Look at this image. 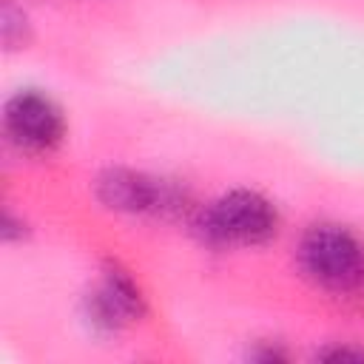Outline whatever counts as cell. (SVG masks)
<instances>
[{
  "label": "cell",
  "mask_w": 364,
  "mask_h": 364,
  "mask_svg": "<svg viewBox=\"0 0 364 364\" xmlns=\"http://www.w3.org/2000/svg\"><path fill=\"white\" fill-rule=\"evenodd\" d=\"M193 236L208 247H262L279 233L276 205L250 188H236L199 205L188 219Z\"/></svg>",
  "instance_id": "6da1fadb"
},
{
  "label": "cell",
  "mask_w": 364,
  "mask_h": 364,
  "mask_svg": "<svg viewBox=\"0 0 364 364\" xmlns=\"http://www.w3.org/2000/svg\"><path fill=\"white\" fill-rule=\"evenodd\" d=\"M94 196L102 208L125 216L156 219H191L199 208L182 182L134 171L125 165H108L94 176Z\"/></svg>",
  "instance_id": "7a4b0ae2"
},
{
  "label": "cell",
  "mask_w": 364,
  "mask_h": 364,
  "mask_svg": "<svg viewBox=\"0 0 364 364\" xmlns=\"http://www.w3.org/2000/svg\"><path fill=\"white\" fill-rule=\"evenodd\" d=\"M296 256L304 276L330 293H353L364 284V242L344 225L307 228Z\"/></svg>",
  "instance_id": "3957f363"
},
{
  "label": "cell",
  "mask_w": 364,
  "mask_h": 364,
  "mask_svg": "<svg viewBox=\"0 0 364 364\" xmlns=\"http://www.w3.org/2000/svg\"><path fill=\"white\" fill-rule=\"evenodd\" d=\"M3 131L9 142L26 154H51L65 139V117L48 94L26 88L6 100Z\"/></svg>",
  "instance_id": "277c9868"
},
{
  "label": "cell",
  "mask_w": 364,
  "mask_h": 364,
  "mask_svg": "<svg viewBox=\"0 0 364 364\" xmlns=\"http://www.w3.org/2000/svg\"><path fill=\"white\" fill-rule=\"evenodd\" d=\"M117 304H119V310L128 316V321H139L142 316H145V310H148V304H145V296H142V290H139V284L134 282V276L119 264V262H114V259H105L102 262V270H100V282H97Z\"/></svg>",
  "instance_id": "5b68a950"
},
{
  "label": "cell",
  "mask_w": 364,
  "mask_h": 364,
  "mask_svg": "<svg viewBox=\"0 0 364 364\" xmlns=\"http://www.w3.org/2000/svg\"><path fill=\"white\" fill-rule=\"evenodd\" d=\"M82 318H85L97 333H105V336L119 333L122 327L131 324L128 316L119 310V304H117L100 284H94V287L82 296Z\"/></svg>",
  "instance_id": "8992f818"
},
{
  "label": "cell",
  "mask_w": 364,
  "mask_h": 364,
  "mask_svg": "<svg viewBox=\"0 0 364 364\" xmlns=\"http://www.w3.org/2000/svg\"><path fill=\"white\" fill-rule=\"evenodd\" d=\"M31 40H34V28H31L28 14L14 0H3L0 3V43H3V51H9V54L23 51V48H28Z\"/></svg>",
  "instance_id": "52a82bcc"
},
{
  "label": "cell",
  "mask_w": 364,
  "mask_h": 364,
  "mask_svg": "<svg viewBox=\"0 0 364 364\" xmlns=\"http://www.w3.org/2000/svg\"><path fill=\"white\" fill-rule=\"evenodd\" d=\"M0 236H3L6 245H17V242L31 236V228H28V222L23 216H17L11 208H6L3 219H0Z\"/></svg>",
  "instance_id": "ba28073f"
},
{
  "label": "cell",
  "mask_w": 364,
  "mask_h": 364,
  "mask_svg": "<svg viewBox=\"0 0 364 364\" xmlns=\"http://www.w3.org/2000/svg\"><path fill=\"white\" fill-rule=\"evenodd\" d=\"M318 361H353V364H361L364 361V350L361 347H350V344H333V347H324L316 353Z\"/></svg>",
  "instance_id": "9c48e42d"
},
{
  "label": "cell",
  "mask_w": 364,
  "mask_h": 364,
  "mask_svg": "<svg viewBox=\"0 0 364 364\" xmlns=\"http://www.w3.org/2000/svg\"><path fill=\"white\" fill-rule=\"evenodd\" d=\"M253 361H262V364H276V361H287V350L282 347H273V344H262L259 350L250 353Z\"/></svg>",
  "instance_id": "30bf717a"
}]
</instances>
